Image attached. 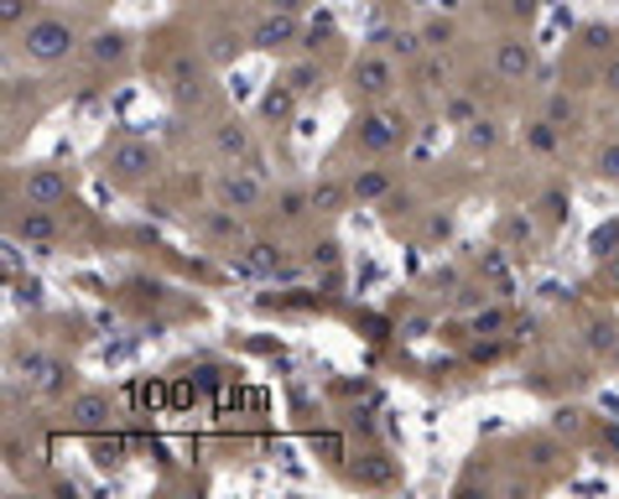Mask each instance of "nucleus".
<instances>
[{
    "mask_svg": "<svg viewBox=\"0 0 619 499\" xmlns=\"http://www.w3.org/2000/svg\"><path fill=\"white\" fill-rule=\"evenodd\" d=\"M79 193V172L63 161H26L16 172L11 203H32V208H68V199Z\"/></svg>",
    "mask_w": 619,
    "mask_h": 499,
    "instance_id": "423d86ee",
    "label": "nucleus"
},
{
    "mask_svg": "<svg viewBox=\"0 0 619 499\" xmlns=\"http://www.w3.org/2000/svg\"><path fill=\"white\" fill-rule=\"evenodd\" d=\"M537 208H541V224H547V229H558V224L567 219V193H562V188H547Z\"/></svg>",
    "mask_w": 619,
    "mask_h": 499,
    "instance_id": "473e14b6",
    "label": "nucleus"
},
{
    "mask_svg": "<svg viewBox=\"0 0 619 499\" xmlns=\"http://www.w3.org/2000/svg\"><path fill=\"white\" fill-rule=\"evenodd\" d=\"M11 379H21L32 396L42 400H68L74 390H79V370L63 360V354H47V349H26V354H16V364H11Z\"/></svg>",
    "mask_w": 619,
    "mask_h": 499,
    "instance_id": "6e6552de",
    "label": "nucleus"
},
{
    "mask_svg": "<svg viewBox=\"0 0 619 499\" xmlns=\"http://www.w3.org/2000/svg\"><path fill=\"white\" fill-rule=\"evenodd\" d=\"M271 11H292V16H307L313 11V0H266Z\"/></svg>",
    "mask_w": 619,
    "mask_h": 499,
    "instance_id": "a19ab883",
    "label": "nucleus"
},
{
    "mask_svg": "<svg viewBox=\"0 0 619 499\" xmlns=\"http://www.w3.org/2000/svg\"><path fill=\"white\" fill-rule=\"evenodd\" d=\"M354 484H360V489H391V484H396V458H391V453H364L360 458V468H354Z\"/></svg>",
    "mask_w": 619,
    "mask_h": 499,
    "instance_id": "b1692460",
    "label": "nucleus"
},
{
    "mask_svg": "<svg viewBox=\"0 0 619 499\" xmlns=\"http://www.w3.org/2000/svg\"><path fill=\"white\" fill-rule=\"evenodd\" d=\"M58 427L63 432H79V438H94L104 427H121V396L104 390V385H79L74 396L63 400Z\"/></svg>",
    "mask_w": 619,
    "mask_h": 499,
    "instance_id": "1a4fd4ad",
    "label": "nucleus"
},
{
    "mask_svg": "<svg viewBox=\"0 0 619 499\" xmlns=\"http://www.w3.org/2000/svg\"><path fill=\"white\" fill-rule=\"evenodd\" d=\"M594 172H599L604 182H615V188H619V136L604 140L599 151H594Z\"/></svg>",
    "mask_w": 619,
    "mask_h": 499,
    "instance_id": "f704fd0d",
    "label": "nucleus"
},
{
    "mask_svg": "<svg viewBox=\"0 0 619 499\" xmlns=\"http://www.w3.org/2000/svg\"><path fill=\"white\" fill-rule=\"evenodd\" d=\"M412 140V115L396 104H375V110H354V121L344 131V151H354L364 161H385L406 151Z\"/></svg>",
    "mask_w": 619,
    "mask_h": 499,
    "instance_id": "7ed1b4c3",
    "label": "nucleus"
},
{
    "mask_svg": "<svg viewBox=\"0 0 619 499\" xmlns=\"http://www.w3.org/2000/svg\"><path fill=\"white\" fill-rule=\"evenodd\" d=\"M83 5H115V0H83Z\"/></svg>",
    "mask_w": 619,
    "mask_h": 499,
    "instance_id": "c03bdc74",
    "label": "nucleus"
},
{
    "mask_svg": "<svg viewBox=\"0 0 619 499\" xmlns=\"http://www.w3.org/2000/svg\"><path fill=\"white\" fill-rule=\"evenodd\" d=\"M302 94L292 89L286 79H277V83H266L260 89V104H256V115H260V125H271V131H292L297 125V115H302Z\"/></svg>",
    "mask_w": 619,
    "mask_h": 499,
    "instance_id": "2eb2a0df",
    "label": "nucleus"
},
{
    "mask_svg": "<svg viewBox=\"0 0 619 499\" xmlns=\"http://www.w3.org/2000/svg\"><path fill=\"white\" fill-rule=\"evenodd\" d=\"M182 5H220V0H182Z\"/></svg>",
    "mask_w": 619,
    "mask_h": 499,
    "instance_id": "37998d69",
    "label": "nucleus"
},
{
    "mask_svg": "<svg viewBox=\"0 0 619 499\" xmlns=\"http://www.w3.org/2000/svg\"><path fill=\"white\" fill-rule=\"evenodd\" d=\"M599 89L609 94V100H619V47L599 63Z\"/></svg>",
    "mask_w": 619,
    "mask_h": 499,
    "instance_id": "4c0bfd02",
    "label": "nucleus"
},
{
    "mask_svg": "<svg viewBox=\"0 0 619 499\" xmlns=\"http://www.w3.org/2000/svg\"><path fill=\"white\" fill-rule=\"evenodd\" d=\"M349 203H354V188H349V178H318V182H313V208H318L323 219H339Z\"/></svg>",
    "mask_w": 619,
    "mask_h": 499,
    "instance_id": "5701e85b",
    "label": "nucleus"
},
{
    "mask_svg": "<svg viewBox=\"0 0 619 499\" xmlns=\"http://www.w3.org/2000/svg\"><path fill=\"white\" fill-rule=\"evenodd\" d=\"M100 172L110 188L140 193V188L161 172V146L136 136V131H115V136H104V146H100Z\"/></svg>",
    "mask_w": 619,
    "mask_h": 499,
    "instance_id": "f03ea898",
    "label": "nucleus"
},
{
    "mask_svg": "<svg viewBox=\"0 0 619 499\" xmlns=\"http://www.w3.org/2000/svg\"><path fill=\"white\" fill-rule=\"evenodd\" d=\"M199 42H203V53H209V63H214V68H229V63L240 58V53H250V37H245L240 21H220V26H209Z\"/></svg>",
    "mask_w": 619,
    "mask_h": 499,
    "instance_id": "f3484780",
    "label": "nucleus"
},
{
    "mask_svg": "<svg viewBox=\"0 0 619 499\" xmlns=\"http://www.w3.org/2000/svg\"><path fill=\"white\" fill-rule=\"evenodd\" d=\"M396 94H401V63L370 42L360 58L344 68V100H349V110H375V104H391Z\"/></svg>",
    "mask_w": 619,
    "mask_h": 499,
    "instance_id": "20e7f679",
    "label": "nucleus"
},
{
    "mask_svg": "<svg viewBox=\"0 0 619 499\" xmlns=\"http://www.w3.org/2000/svg\"><path fill=\"white\" fill-rule=\"evenodd\" d=\"M209 199L245 214V219H260V214H271V182L260 178V167H250V161H229L209 178Z\"/></svg>",
    "mask_w": 619,
    "mask_h": 499,
    "instance_id": "39448f33",
    "label": "nucleus"
},
{
    "mask_svg": "<svg viewBox=\"0 0 619 499\" xmlns=\"http://www.w3.org/2000/svg\"><path fill=\"white\" fill-rule=\"evenodd\" d=\"M474 328H480V333H505V328H510V313H505V307H489V313L474 318Z\"/></svg>",
    "mask_w": 619,
    "mask_h": 499,
    "instance_id": "58836bf2",
    "label": "nucleus"
},
{
    "mask_svg": "<svg viewBox=\"0 0 619 499\" xmlns=\"http://www.w3.org/2000/svg\"><path fill=\"white\" fill-rule=\"evenodd\" d=\"M37 11H42V0H0V32H5V37H16V32L37 16Z\"/></svg>",
    "mask_w": 619,
    "mask_h": 499,
    "instance_id": "c85d7f7f",
    "label": "nucleus"
},
{
    "mask_svg": "<svg viewBox=\"0 0 619 499\" xmlns=\"http://www.w3.org/2000/svg\"><path fill=\"white\" fill-rule=\"evenodd\" d=\"M583 333H588V339H583V343H588V354L609 364V354L619 349V322L599 313V318H588V328H583Z\"/></svg>",
    "mask_w": 619,
    "mask_h": 499,
    "instance_id": "a878e982",
    "label": "nucleus"
},
{
    "mask_svg": "<svg viewBox=\"0 0 619 499\" xmlns=\"http://www.w3.org/2000/svg\"><path fill=\"white\" fill-rule=\"evenodd\" d=\"M552 427H558V432H562L567 442H583L588 432H599V427H594V417H588L583 406H562L558 417H552Z\"/></svg>",
    "mask_w": 619,
    "mask_h": 499,
    "instance_id": "cd10ccee",
    "label": "nucleus"
},
{
    "mask_svg": "<svg viewBox=\"0 0 619 499\" xmlns=\"http://www.w3.org/2000/svg\"><path fill=\"white\" fill-rule=\"evenodd\" d=\"M307 214H318L313 208V182H281L277 193H271V219H277V229H297Z\"/></svg>",
    "mask_w": 619,
    "mask_h": 499,
    "instance_id": "dca6fc26",
    "label": "nucleus"
},
{
    "mask_svg": "<svg viewBox=\"0 0 619 499\" xmlns=\"http://www.w3.org/2000/svg\"><path fill=\"white\" fill-rule=\"evenodd\" d=\"M5 235L16 245H32V250H58L68 240L63 229V208H32V203H11L5 208Z\"/></svg>",
    "mask_w": 619,
    "mask_h": 499,
    "instance_id": "9b49d317",
    "label": "nucleus"
},
{
    "mask_svg": "<svg viewBox=\"0 0 619 499\" xmlns=\"http://www.w3.org/2000/svg\"><path fill=\"white\" fill-rule=\"evenodd\" d=\"M349 188H354V203L380 208V199L396 188V172H391V167H380V161H370V167H360V172H349Z\"/></svg>",
    "mask_w": 619,
    "mask_h": 499,
    "instance_id": "aec40b11",
    "label": "nucleus"
},
{
    "mask_svg": "<svg viewBox=\"0 0 619 499\" xmlns=\"http://www.w3.org/2000/svg\"><path fill=\"white\" fill-rule=\"evenodd\" d=\"M499 140H505V131H499V121H489V115H480V121H469L459 131V146L469 151V157H484V151H495Z\"/></svg>",
    "mask_w": 619,
    "mask_h": 499,
    "instance_id": "393cba45",
    "label": "nucleus"
},
{
    "mask_svg": "<svg viewBox=\"0 0 619 499\" xmlns=\"http://www.w3.org/2000/svg\"><path fill=\"white\" fill-rule=\"evenodd\" d=\"M83 42L89 37H83V21L74 11H47L42 5L37 16L11 37V58L26 63V68H63L68 58L83 53Z\"/></svg>",
    "mask_w": 619,
    "mask_h": 499,
    "instance_id": "f257e3e1",
    "label": "nucleus"
},
{
    "mask_svg": "<svg viewBox=\"0 0 619 499\" xmlns=\"http://www.w3.org/2000/svg\"><path fill=\"white\" fill-rule=\"evenodd\" d=\"M380 214H385V219L396 224V219H412V214H421V193L417 188H391V193H385V199H380Z\"/></svg>",
    "mask_w": 619,
    "mask_h": 499,
    "instance_id": "bb28decb",
    "label": "nucleus"
},
{
    "mask_svg": "<svg viewBox=\"0 0 619 499\" xmlns=\"http://www.w3.org/2000/svg\"><path fill=\"white\" fill-rule=\"evenodd\" d=\"M136 58H140V42H136V32H125V26H100V32H89V42H83V53H79L83 73L100 83L125 79V73L136 68Z\"/></svg>",
    "mask_w": 619,
    "mask_h": 499,
    "instance_id": "0eeeda50",
    "label": "nucleus"
},
{
    "mask_svg": "<svg viewBox=\"0 0 619 499\" xmlns=\"http://www.w3.org/2000/svg\"><path fill=\"white\" fill-rule=\"evenodd\" d=\"M599 442H604V453H615V458H619V427H615V421L599 427Z\"/></svg>",
    "mask_w": 619,
    "mask_h": 499,
    "instance_id": "79ce46f5",
    "label": "nucleus"
},
{
    "mask_svg": "<svg viewBox=\"0 0 619 499\" xmlns=\"http://www.w3.org/2000/svg\"><path fill=\"white\" fill-rule=\"evenodd\" d=\"M307 265H313V271H334V265H339V240H334V235L318 240L313 250H307Z\"/></svg>",
    "mask_w": 619,
    "mask_h": 499,
    "instance_id": "c9c22d12",
    "label": "nucleus"
},
{
    "mask_svg": "<svg viewBox=\"0 0 619 499\" xmlns=\"http://www.w3.org/2000/svg\"><path fill=\"white\" fill-rule=\"evenodd\" d=\"M245 37H250V53H266V58H292L302 53V37H307V16H292V11H260V16L245 21Z\"/></svg>",
    "mask_w": 619,
    "mask_h": 499,
    "instance_id": "9d476101",
    "label": "nucleus"
},
{
    "mask_svg": "<svg viewBox=\"0 0 619 499\" xmlns=\"http://www.w3.org/2000/svg\"><path fill=\"white\" fill-rule=\"evenodd\" d=\"M537 214L526 208V214H505L499 219V250H510L516 260H531L537 256Z\"/></svg>",
    "mask_w": 619,
    "mask_h": 499,
    "instance_id": "6ab92c4d",
    "label": "nucleus"
},
{
    "mask_svg": "<svg viewBox=\"0 0 619 499\" xmlns=\"http://www.w3.org/2000/svg\"><path fill=\"white\" fill-rule=\"evenodd\" d=\"M448 235H453V214H427V240L442 245Z\"/></svg>",
    "mask_w": 619,
    "mask_h": 499,
    "instance_id": "ea45409f",
    "label": "nucleus"
},
{
    "mask_svg": "<svg viewBox=\"0 0 619 499\" xmlns=\"http://www.w3.org/2000/svg\"><path fill=\"white\" fill-rule=\"evenodd\" d=\"M47 83L42 79H21V73H11L5 79V146H16V136L26 131H37V121L47 115Z\"/></svg>",
    "mask_w": 619,
    "mask_h": 499,
    "instance_id": "f8f14e48",
    "label": "nucleus"
},
{
    "mask_svg": "<svg viewBox=\"0 0 619 499\" xmlns=\"http://www.w3.org/2000/svg\"><path fill=\"white\" fill-rule=\"evenodd\" d=\"M547 121L562 125V131H567V125H578V100H573V94H562V89H552V94H547Z\"/></svg>",
    "mask_w": 619,
    "mask_h": 499,
    "instance_id": "2f4dec72",
    "label": "nucleus"
},
{
    "mask_svg": "<svg viewBox=\"0 0 619 499\" xmlns=\"http://www.w3.org/2000/svg\"><path fill=\"white\" fill-rule=\"evenodd\" d=\"M417 26H421V42H427L432 53H442V47L453 42V21L448 16H427V21H417Z\"/></svg>",
    "mask_w": 619,
    "mask_h": 499,
    "instance_id": "72a5a7b5",
    "label": "nucleus"
},
{
    "mask_svg": "<svg viewBox=\"0 0 619 499\" xmlns=\"http://www.w3.org/2000/svg\"><path fill=\"white\" fill-rule=\"evenodd\" d=\"M489 68H495L499 83H526L537 73V42L526 26H510L505 37L495 42V53H489Z\"/></svg>",
    "mask_w": 619,
    "mask_h": 499,
    "instance_id": "4468645a",
    "label": "nucleus"
},
{
    "mask_svg": "<svg viewBox=\"0 0 619 499\" xmlns=\"http://www.w3.org/2000/svg\"><path fill=\"white\" fill-rule=\"evenodd\" d=\"M209 157L220 161V167H229V161H250V167H260V146H256L250 121H240V115H220V121L209 125Z\"/></svg>",
    "mask_w": 619,
    "mask_h": 499,
    "instance_id": "ddd939ff",
    "label": "nucleus"
},
{
    "mask_svg": "<svg viewBox=\"0 0 619 499\" xmlns=\"http://www.w3.org/2000/svg\"><path fill=\"white\" fill-rule=\"evenodd\" d=\"M131 453H136V438H131V432H121V427H104V432H94V438H89V458L100 463V468H121Z\"/></svg>",
    "mask_w": 619,
    "mask_h": 499,
    "instance_id": "412c9836",
    "label": "nucleus"
},
{
    "mask_svg": "<svg viewBox=\"0 0 619 499\" xmlns=\"http://www.w3.org/2000/svg\"><path fill=\"white\" fill-rule=\"evenodd\" d=\"M375 47H385L401 68H412L421 53H432V47L421 42V26H391V32H380V37H375Z\"/></svg>",
    "mask_w": 619,
    "mask_h": 499,
    "instance_id": "4be33fe9",
    "label": "nucleus"
},
{
    "mask_svg": "<svg viewBox=\"0 0 619 499\" xmlns=\"http://www.w3.org/2000/svg\"><path fill=\"white\" fill-rule=\"evenodd\" d=\"M558 140H562V125H552L547 115L526 125V146H531V151H541V157H552V151H558Z\"/></svg>",
    "mask_w": 619,
    "mask_h": 499,
    "instance_id": "c756f323",
    "label": "nucleus"
},
{
    "mask_svg": "<svg viewBox=\"0 0 619 499\" xmlns=\"http://www.w3.org/2000/svg\"><path fill=\"white\" fill-rule=\"evenodd\" d=\"M480 115H484V110L469 100V94H453V100H442V121L453 125V131H463V125L480 121Z\"/></svg>",
    "mask_w": 619,
    "mask_h": 499,
    "instance_id": "7c9ffc66",
    "label": "nucleus"
},
{
    "mask_svg": "<svg viewBox=\"0 0 619 499\" xmlns=\"http://www.w3.org/2000/svg\"><path fill=\"white\" fill-rule=\"evenodd\" d=\"M281 79L292 83L302 100H318L323 89H328V68L318 63V53H292V58H286V68H281Z\"/></svg>",
    "mask_w": 619,
    "mask_h": 499,
    "instance_id": "a211bd4d",
    "label": "nucleus"
},
{
    "mask_svg": "<svg viewBox=\"0 0 619 499\" xmlns=\"http://www.w3.org/2000/svg\"><path fill=\"white\" fill-rule=\"evenodd\" d=\"M537 11H541V0H505V16H510V26H526V32H531Z\"/></svg>",
    "mask_w": 619,
    "mask_h": 499,
    "instance_id": "e433bc0d",
    "label": "nucleus"
}]
</instances>
